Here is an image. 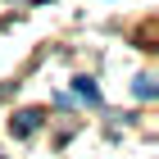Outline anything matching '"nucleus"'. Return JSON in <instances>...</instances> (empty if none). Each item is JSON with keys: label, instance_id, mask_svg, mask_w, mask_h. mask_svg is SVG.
Masks as SVG:
<instances>
[{"label": "nucleus", "instance_id": "1", "mask_svg": "<svg viewBox=\"0 0 159 159\" xmlns=\"http://www.w3.org/2000/svg\"><path fill=\"white\" fill-rule=\"evenodd\" d=\"M37 123H41L37 109H23V114H14V118H9V132H14V136H32V132H37Z\"/></svg>", "mask_w": 159, "mask_h": 159}, {"label": "nucleus", "instance_id": "2", "mask_svg": "<svg viewBox=\"0 0 159 159\" xmlns=\"http://www.w3.org/2000/svg\"><path fill=\"white\" fill-rule=\"evenodd\" d=\"M77 96H82L86 105H100V86L91 82V77H77Z\"/></svg>", "mask_w": 159, "mask_h": 159}, {"label": "nucleus", "instance_id": "3", "mask_svg": "<svg viewBox=\"0 0 159 159\" xmlns=\"http://www.w3.org/2000/svg\"><path fill=\"white\" fill-rule=\"evenodd\" d=\"M132 91H136L141 100H150V96H155V77H136V86H132Z\"/></svg>", "mask_w": 159, "mask_h": 159}]
</instances>
